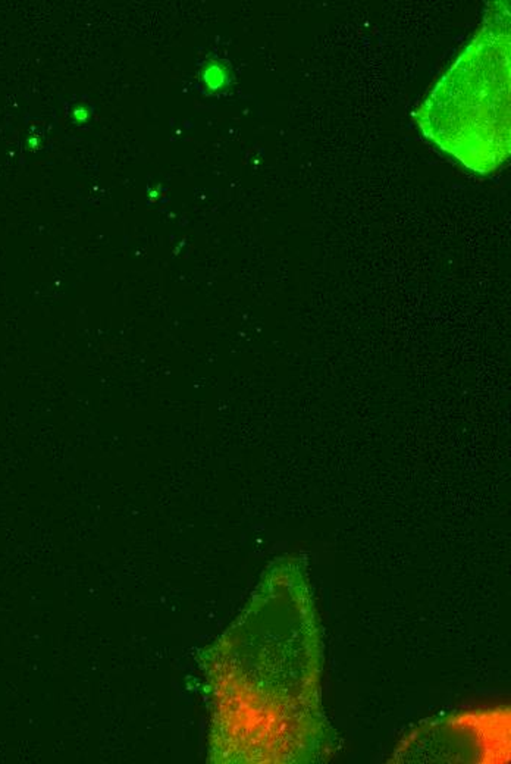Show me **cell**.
<instances>
[{
    "label": "cell",
    "mask_w": 511,
    "mask_h": 764,
    "mask_svg": "<svg viewBox=\"0 0 511 764\" xmlns=\"http://www.w3.org/2000/svg\"><path fill=\"white\" fill-rule=\"evenodd\" d=\"M426 138L477 174L510 155V14L494 8L417 110Z\"/></svg>",
    "instance_id": "cell-1"
},
{
    "label": "cell",
    "mask_w": 511,
    "mask_h": 764,
    "mask_svg": "<svg viewBox=\"0 0 511 764\" xmlns=\"http://www.w3.org/2000/svg\"><path fill=\"white\" fill-rule=\"evenodd\" d=\"M200 81L208 93H222L231 84L232 69L221 59H209L200 69Z\"/></svg>",
    "instance_id": "cell-2"
},
{
    "label": "cell",
    "mask_w": 511,
    "mask_h": 764,
    "mask_svg": "<svg viewBox=\"0 0 511 764\" xmlns=\"http://www.w3.org/2000/svg\"><path fill=\"white\" fill-rule=\"evenodd\" d=\"M71 116H73L74 124H77V125H84V124H87V121H88L90 116H91V108H90L88 105H86V103L77 105V106L73 109V112H71Z\"/></svg>",
    "instance_id": "cell-3"
},
{
    "label": "cell",
    "mask_w": 511,
    "mask_h": 764,
    "mask_svg": "<svg viewBox=\"0 0 511 764\" xmlns=\"http://www.w3.org/2000/svg\"><path fill=\"white\" fill-rule=\"evenodd\" d=\"M38 147H40V138L38 137L34 136L32 138H28V141H27V149L28 150H36Z\"/></svg>",
    "instance_id": "cell-4"
},
{
    "label": "cell",
    "mask_w": 511,
    "mask_h": 764,
    "mask_svg": "<svg viewBox=\"0 0 511 764\" xmlns=\"http://www.w3.org/2000/svg\"><path fill=\"white\" fill-rule=\"evenodd\" d=\"M159 195H160V190H159V188H156V190H150V191H149L150 199H156Z\"/></svg>",
    "instance_id": "cell-5"
}]
</instances>
